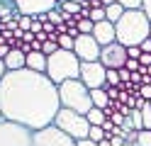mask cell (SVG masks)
<instances>
[{
	"label": "cell",
	"mask_w": 151,
	"mask_h": 146,
	"mask_svg": "<svg viewBox=\"0 0 151 146\" xmlns=\"http://www.w3.org/2000/svg\"><path fill=\"white\" fill-rule=\"evenodd\" d=\"M59 110V85H54L46 73L22 68L7 71L0 81V114L7 122L42 132L54 124Z\"/></svg>",
	"instance_id": "cell-1"
},
{
	"label": "cell",
	"mask_w": 151,
	"mask_h": 146,
	"mask_svg": "<svg viewBox=\"0 0 151 146\" xmlns=\"http://www.w3.org/2000/svg\"><path fill=\"white\" fill-rule=\"evenodd\" d=\"M115 29H117V42L124 49L141 46L151 37V22L144 15V10H127L122 19L115 24Z\"/></svg>",
	"instance_id": "cell-2"
},
{
	"label": "cell",
	"mask_w": 151,
	"mask_h": 146,
	"mask_svg": "<svg viewBox=\"0 0 151 146\" xmlns=\"http://www.w3.org/2000/svg\"><path fill=\"white\" fill-rule=\"evenodd\" d=\"M46 76L51 78L54 85H63L66 81L81 78V58L76 56L73 51H63V49H59L54 56H49Z\"/></svg>",
	"instance_id": "cell-3"
},
{
	"label": "cell",
	"mask_w": 151,
	"mask_h": 146,
	"mask_svg": "<svg viewBox=\"0 0 151 146\" xmlns=\"http://www.w3.org/2000/svg\"><path fill=\"white\" fill-rule=\"evenodd\" d=\"M59 97H61V107L73 110L78 114H88L93 110L90 88L81 78H73V81H66L63 85H59Z\"/></svg>",
	"instance_id": "cell-4"
},
{
	"label": "cell",
	"mask_w": 151,
	"mask_h": 146,
	"mask_svg": "<svg viewBox=\"0 0 151 146\" xmlns=\"http://www.w3.org/2000/svg\"><path fill=\"white\" fill-rule=\"evenodd\" d=\"M54 127L59 132H63L66 136H71L73 141H83V139H88V134H90L88 117L73 112V110H66V107L59 110V114H56V119H54Z\"/></svg>",
	"instance_id": "cell-5"
},
{
	"label": "cell",
	"mask_w": 151,
	"mask_h": 146,
	"mask_svg": "<svg viewBox=\"0 0 151 146\" xmlns=\"http://www.w3.org/2000/svg\"><path fill=\"white\" fill-rule=\"evenodd\" d=\"M0 146H34V132L22 124L0 119Z\"/></svg>",
	"instance_id": "cell-6"
},
{
	"label": "cell",
	"mask_w": 151,
	"mask_h": 146,
	"mask_svg": "<svg viewBox=\"0 0 151 146\" xmlns=\"http://www.w3.org/2000/svg\"><path fill=\"white\" fill-rule=\"evenodd\" d=\"M73 54L81 58V63H93V61H100L102 46L95 42V37H93V34H81L78 39H76Z\"/></svg>",
	"instance_id": "cell-7"
},
{
	"label": "cell",
	"mask_w": 151,
	"mask_h": 146,
	"mask_svg": "<svg viewBox=\"0 0 151 146\" xmlns=\"http://www.w3.org/2000/svg\"><path fill=\"white\" fill-rule=\"evenodd\" d=\"M81 81L86 83L90 90H98V88H105L107 83V68L100 61L93 63H81Z\"/></svg>",
	"instance_id": "cell-8"
},
{
	"label": "cell",
	"mask_w": 151,
	"mask_h": 146,
	"mask_svg": "<svg viewBox=\"0 0 151 146\" xmlns=\"http://www.w3.org/2000/svg\"><path fill=\"white\" fill-rule=\"evenodd\" d=\"M61 0H15V10L20 15H27V17H39V15H46L51 10L59 7Z\"/></svg>",
	"instance_id": "cell-9"
},
{
	"label": "cell",
	"mask_w": 151,
	"mask_h": 146,
	"mask_svg": "<svg viewBox=\"0 0 151 146\" xmlns=\"http://www.w3.org/2000/svg\"><path fill=\"white\" fill-rule=\"evenodd\" d=\"M100 63L105 66L107 71H119V68H124L127 66V49L122 46L119 42L110 44V46H102Z\"/></svg>",
	"instance_id": "cell-10"
},
{
	"label": "cell",
	"mask_w": 151,
	"mask_h": 146,
	"mask_svg": "<svg viewBox=\"0 0 151 146\" xmlns=\"http://www.w3.org/2000/svg\"><path fill=\"white\" fill-rule=\"evenodd\" d=\"M34 146H78V141H73L51 124L42 132H34Z\"/></svg>",
	"instance_id": "cell-11"
},
{
	"label": "cell",
	"mask_w": 151,
	"mask_h": 146,
	"mask_svg": "<svg viewBox=\"0 0 151 146\" xmlns=\"http://www.w3.org/2000/svg\"><path fill=\"white\" fill-rule=\"evenodd\" d=\"M93 37H95V42L100 44V46H110V44H115L117 42V29H115V24L112 22H98L95 24V29H93Z\"/></svg>",
	"instance_id": "cell-12"
},
{
	"label": "cell",
	"mask_w": 151,
	"mask_h": 146,
	"mask_svg": "<svg viewBox=\"0 0 151 146\" xmlns=\"http://www.w3.org/2000/svg\"><path fill=\"white\" fill-rule=\"evenodd\" d=\"M46 66H49V58H46L42 51H32L27 54V68L37 73H46Z\"/></svg>",
	"instance_id": "cell-13"
},
{
	"label": "cell",
	"mask_w": 151,
	"mask_h": 146,
	"mask_svg": "<svg viewBox=\"0 0 151 146\" xmlns=\"http://www.w3.org/2000/svg\"><path fill=\"white\" fill-rule=\"evenodd\" d=\"M5 66L7 71H22V68H27V54H22L20 49H12L10 56L5 58Z\"/></svg>",
	"instance_id": "cell-14"
},
{
	"label": "cell",
	"mask_w": 151,
	"mask_h": 146,
	"mask_svg": "<svg viewBox=\"0 0 151 146\" xmlns=\"http://www.w3.org/2000/svg\"><path fill=\"white\" fill-rule=\"evenodd\" d=\"M90 100H93V107H100V110H107L110 107V97L105 93V88H98V90H90Z\"/></svg>",
	"instance_id": "cell-15"
},
{
	"label": "cell",
	"mask_w": 151,
	"mask_h": 146,
	"mask_svg": "<svg viewBox=\"0 0 151 146\" xmlns=\"http://www.w3.org/2000/svg\"><path fill=\"white\" fill-rule=\"evenodd\" d=\"M86 117H88L90 127H102V124H105V122L110 119V117L105 114V110H100V107H93V110H90Z\"/></svg>",
	"instance_id": "cell-16"
},
{
	"label": "cell",
	"mask_w": 151,
	"mask_h": 146,
	"mask_svg": "<svg viewBox=\"0 0 151 146\" xmlns=\"http://www.w3.org/2000/svg\"><path fill=\"white\" fill-rule=\"evenodd\" d=\"M107 10V22H112V24H117L119 19H122V15L127 12L124 7H122L119 3H115V5H110V7H105Z\"/></svg>",
	"instance_id": "cell-17"
},
{
	"label": "cell",
	"mask_w": 151,
	"mask_h": 146,
	"mask_svg": "<svg viewBox=\"0 0 151 146\" xmlns=\"http://www.w3.org/2000/svg\"><path fill=\"white\" fill-rule=\"evenodd\" d=\"M127 117L132 119V127H134L137 132H144V119H141V110H132Z\"/></svg>",
	"instance_id": "cell-18"
},
{
	"label": "cell",
	"mask_w": 151,
	"mask_h": 146,
	"mask_svg": "<svg viewBox=\"0 0 151 146\" xmlns=\"http://www.w3.org/2000/svg\"><path fill=\"white\" fill-rule=\"evenodd\" d=\"M56 51H59V42H56V39H49V42H44L42 44V54L49 58V56H54Z\"/></svg>",
	"instance_id": "cell-19"
},
{
	"label": "cell",
	"mask_w": 151,
	"mask_h": 146,
	"mask_svg": "<svg viewBox=\"0 0 151 146\" xmlns=\"http://www.w3.org/2000/svg\"><path fill=\"white\" fill-rule=\"evenodd\" d=\"M32 24H34V17H27V15L17 17V27H20L22 32H32Z\"/></svg>",
	"instance_id": "cell-20"
},
{
	"label": "cell",
	"mask_w": 151,
	"mask_h": 146,
	"mask_svg": "<svg viewBox=\"0 0 151 146\" xmlns=\"http://www.w3.org/2000/svg\"><path fill=\"white\" fill-rule=\"evenodd\" d=\"M105 132H102V127H90V134H88V139H93V141H95V144H100L102 139H105Z\"/></svg>",
	"instance_id": "cell-21"
},
{
	"label": "cell",
	"mask_w": 151,
	"mask_h": 146,
	"mask_svg": "<svg viewBox=\"0 0 151 146\" xmlns=\"http://www.w3.org/2000/svg\"><path fill=\"white\" fill-rule=\"evenodd\" d=\"M93 29H95V22H93V19H81L78 22V32L81 34H93Z\"/></svg>",
	"instance_id": "cell-22"
},
{
	"label": "cell",
	"mask_w": 151,
	"mask_h": 146,
	"mask_svg": "<svg viewBox=\"0 0 151 146\" xmlns=\"http://www.w3.org/2000/svg\"><path fill=\"white\" fill-rule=\"evenodd\" d=\"M105 85H112V88H119L122 85V78H119V71H107V83Z\"/></svg>",
	"instance_id": "cell-23"
},
{
	"label": "cell",
	"mask_w": 151,
	"mask_h": 146,
	"mask_svg": "<svg viewBox=\"0 0 151 146\" xmlns=\"http://www.w3.org/2000/svg\"><path fill=\"white\" fill-rule=\"evenodd\" d=\"M117 3L124 10H141V3H144V0H117Z\"/></svg>",
	"instance_id": "cell-24"
},
{
	"label": "cell",
	"mask_w": 151,
	"mask_h": 146,
	"mask_svg": "<svg viewBox=\"0 0 151 146\" xmlns=\"http://www.w3.org/2000/svg\"><path fill=\"white\" fill-rule=\"evenodd\" d=\"M137 146H151V129L139 132V141H137Z\"/></svg>",
	"instance_id": "cell-25"
},
{
	"label": "cell",
	"mask_w": 151,
	"mask_h": 146,
	"mask_svg": "<svg viewBox=\"0 0 151 146\" xmlns=\"http://www.w3.org/2000/svg\"><path fill=\"white\" fill-rule=\"evenodd\" d=\"M110 119H112V124H115V127H124L127 114H122V112H112V114H110Z\"/></svg>",
	"instance_id": "cell-26"
},
{
	"label": "cell",
	"mask_w": 151,
	"mask_h": 146,
	"mask_svg": "<svg viewBox=\"0 0 151 146\" xmlns=\"http://www.w3.org/2000/svg\"><path fill=\"white\" fill-rule=\"evenodd\" d=\"M139 97L151 102V85H139Z\"/></svg>",
	"instance_id": "cell-27"
},
{
	"label": "cell",
	"mask_w": 151,
	"mask_h": 146,
	"mask_svg": "<svg viewBox=\"0 0 151 146\" xmlns=\"http://www.w3.org/2000/svg\"><path fill=\"white\" fill-rule=\"evenodd\" d=\"M141 54H144V51H141V46H132V49H127V58H134V61H139Z\"/></svg>",
	"instance_id": "cell-28"
},
{
	"label": "cell",
	"mask_w": 151,
	"mask_h": 146,
	"mask_svg": "<svg viewBox=\"0 0 151 146\" xmlns=\"http://www.w3.org/2000/svg\"><path fill=\"white\" fill-rule=\"evenodd\" d=\"M141 10H144V15L149 17V22H151V0H144V3H141Z\"/></svg>",
	"instance_id": "cell-29"
},
{
	"label": "cell",
	"mask_w": 151,
	"mask_h": 146,
	"mask_svg": "<svg viewBox=\"0 0 151 146\" xmlns=\"http://www.w3.org/2000/svg\"><path fill=\"white\" fill-rule=\"evenodd\" d=\"M139 63L144 66V68H149V66H151V54H141V58H139Z\"/></svg>",
	"instance_id": "cell-30"
},
{
	"label": "cell",
	"mask_w": 151,
	"mask_h": 146,
	"mask_svg": "<svg viewBox=\"0 0 151 146\" xmlns=\"http://www.w3.org/2000/svg\"><path fill=\"white\" fill-rule=\"evenodd\" d=\"M119 78H122V83H129V78H132V73L127 71V68H119Z\"/></svg>",
	"instance_id": "cell-31"
},
{
	"label": "cell",
	"mask_w": 151,
	"mask_h": 146,
	"mask_svg": "<svg viewBox=\"0 0 151 146\" xmlns=\"http://www.w3.org/2000/svg\"><path fill=\"white\" fill-rule=\"evenodd\" d=\"M141 51H144V54H151V37L146 39L144 44H141Z\"/></svg>",
	"instance_id": "cell-32"
},
{
	"label": "cell",
	"mask_w": 151,
	"mask_h": 146,
	"mask_svg": "<svg viewBox=\"0 0 151 146\" xmlns=\"http://www.w3.org/2000/svg\"><path fill=\"white\" fill-rule=\"evenodd\" d=\"M5 73H7V66H5V61H3V58H0V81L5 78Z\"/></svg>",
	"instance_id": "cell-33"
},
{
	"label": "cell",
	"mask_w": 151,
	"mask_h": 146,
	"mask_svg": "<svg viewBox=\"0 0 151 146\" xmlns=\"http://www.w3.org/2000/svg\"><path fill=\"white\" fill-rule=\"evenodd\" d=\"M78 146H100V144H95L93 139H83V141H78Z\"/></svg>",
	"instance_id": "cell-34"
},
{
	"label": "cell",
	"mask_w": 151,
	"mask_h": 146,
	"mask_svg": "<svg viewBox=\"0 0 151 146\" xmlns=\"http://www.w3.org/2000/svg\"><path fill=\"white\" fill-rule=\"evenodd\" d=\"M100 146H112V139H110V136H105V139L100 141Z\"/></svg>",
	"instance_id": "cell-35"
},
{
	"label": "cell",
	"mask_w": 151,
	"mask_h": 146,
	"mask_svg": "<svg viewBox=\"0 0 151 146\" xmlns=\"http://www.w3.org/2000/svg\"><path fill=\"white\" fill-rule=\"evenodd\" d=\"M100 3H102V5H105V7H110V5H115V3H117V0H100Z\"/></svg>",
	"instance_id": "cell-36"
},
{
	"label": "cell",
	"mask_w": 151,
	"mask_h": 146,
	"mask_svg": "<svg viewBox=\"0 0 151 146\" xmlns=\"http://www.w3.org/2000/svg\"><path fill=\"white\" fill-rule=\"evenodd\" d=\"M124 146H137V144H124Z\"/></svg>",
	"instance_id": "cell-37"
},
{
	"label": "cell",
	"mask_w": 151,
	"mask_h": 146,
	"mask_svg": "<svg viewBox=\"0 0 151 146\" xmlns=\"http://www.w3.org/2000/svg\"><path fill=\"white\" fill-rule=\"evenodd\" d=\"M0 119H3V114H0Z\"/></svg>",
	"instance_id": "cell-38"
},
{
	"label": "cell",
	"mask_w": 151,
	"mask_h": 146,
	"mask_svg": "<svg viewBox=\"0 0 151 146\" xmlns=\"http://www.w3.org/2000/svg\"><path fill=\"white\" fill-rule=\"evenodd\" d=\"M0 34H3V32H0Z\"/></svg>",
	"instance_id": "cell-39"
}]
</instances>
